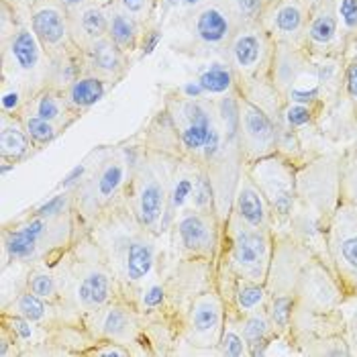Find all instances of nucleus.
Returning <instances> with one entry per match:
<instances>
[{"instance_id":"a878e982","label":"nucleus","mask_w":357,"mask_h":357,"mask_svg":"<svg viewBox=\"0 0 357 357\" xmlns=\"http://www.w3.org/2000/svg\"><path fill=\"white\" fill-rule=\"evenodd\" d=\"M125 180V165L123 162H109L100 169V174L96 176L94 182V198L98 196V200H109L112 198L116 190L121 188Z\"/></svg>"},{"instance_id":"7c9ffc66","label":"nucleus","mask_w":357,"mask_h":357,"mask_svg":"<svg viewBox=\"0 0 357 357\" xmlns=\"http://www.w3.org/2000/svg\"><path fill=\"white\" fill-rule=\"evenodd\" d=\"M292 312H294V298L288 294L274 296L272 306H270V321L278 331H286L290 327L292 321Z\"/></svg>"},{"instance_id":"603ef678","label":"nucleus","mask_w":357,"mask_h":357,"mask_svg":"<svg viewBox=\"0 0 357 357\" xmlns=\"http://www.w3.org/2000/svg\"><path fill=\"white\" fill-rule=\"evenodd\" d=\"M129 354V351H125V349H121V347H116V345H110L107 349H100V351H96V356H112V357H125Z\"/></svg>"},{"instance_id":"7ed1b4c3","label":"nucleus","mask_w":357,"mask_h":357,"mask_svg":"<svg viewBox=\"0 0 357 357\" xmlns=\"http://www.w3.org/2000/svg\"><path fill=\"white\" fill-rule=\"evenodd\" d=\"M29 27L37 35L50 61L72 54V50H78L72 39L68 13L59 2H37L31 8Z\"/></svg>"},{"instance_id":"c756f323","label":"nucleus","mask_w":357,"mask_h":357,"mask_svg":"<svg viewBox=\"0 0 357 357\" xmlns=\"http://www.w3.org/2000/svg\"><path fill=\"white\" fill-rule=\"evenodd\" d=\"M131 329V317L125 308H109L105 319H102V331L105 335L110 339H119V337H125Z\"/></svg>"},{"instance_id":"9b49d317","label":"nucleus","mask_w":357,"mask_h":357,"mask_svg":"<svg viewBox=\"0 0 357 357\" xmlns=\"http://www.w3.org/2000/svg\"><path fill=\"white\" fill-rule=\"evenodd\" d=\"M76 47L84 52L90 43L109 35V6L88 2L80 10L68 15Z\"/></svg>"},{"instance_id":"f257e3e1","label":"nucleus","mask_w":357,"mask_h":357,"mask_svg":"<svg viewBox=\"0 0 357 357\" xmlns=\"http://www.w3.org/2000/svg\"><path fill=\"white\" fill-rule=\"evenodd\" d=\"M270 255H272V241L268 229L249 227L241 219L237 225H233L231 259L241 280L264 284L270 270Z\"/></svg>"},{"instance_id":"6e6d98bb","label":"nucleus","mask_w":357,"mask_h":357,"mask_svg":"<svg viewBox=\"0 0 357 357\" xmlns=\"http://www.w3.org/2000/svg\"><path fill=\"white\" fill-rule=\"evenodd\" d=\"M25 4H27V6H29V10H31V8L35 6V0H25Z\"/></svg>"},{"instance_id":"3c124183","label":"nucleus","mask_w":357,"mask_h":357,"mask_svg":"<svg viewBox=\"0 0 357 357\" xmlns=\"http://www.w3.org/2000/svg\"><path fill=\"white\" fill-rule=\"evenodd\" d=\"M55 2H59L61 8H63L68 15H72V13H76V10H80L82 6H86L90 0H55Z\"/></svg>"},{"instance_id":"6e6552de","label":"nucleus","mask_w":357,"mask_h":357,"mask_svg":"<svg viewBox=\"0 0 357 357\" xmlns=\"http://www.w3.org/2000/svg\"><path fill=\"white\" fill-rule=\"evenodd\" d=\"M229 54L241 74H253L266 55V31L255 23L239 27L229 41Z\"/></svg>"},{"instance_id":"c85d7f7f","label":"nucleus","mask_w":357,"mask_h":357,"mask_svg":"<svg viewBox=\"0 0 357 357\" xmlns=\"http://www.w3.org/2000/svg\"><path fill=\"white\" fill-rule=\"evenodd\" d=\"M270 327H272V323L268 321V317H264V314H259L255 310L249 312L248 319L243 321V327L241 329H243V339L248 341V345L251 349L257 347L259 343H268L266 337L270 333Z\"/></svg>"},{"instance_id":"4468645a","label":"nucleus","mask_w":357,"mask_h":357,"mask_svg":"<svg viewBox=\"0 0 357 357\" xmlns=\"http://www.w3.org/2000/svg\"><path fill=\"white\" fill-rule=\"evenodd\" d=\"M178 235L182 245L196 255H208L215 249V231L202 211L184 213L178 220Z\"/></svg>"},{"instance_id":"ddd939ff","label":"nucleus","mask_w":357,"mask_h":357,"mask_svg":"<svg viewBox=\"0 0 357 357\" xmlns=\"http://www.w3.org/2000/svg\"><path fill=\"white\" fill-rule=\"evenodd\" d=\"M194 35L204 45H222L233 37V15L219 4H204L194 17Z\"/></svg>"},{"instance_id":"f3484780","label":"nucleus","mask_w":357,"mask_h":357,"mask_svg":"<svg viewBox=\"0 0 357 357\" xmlns=\"http://www.w3.org/2000/svg\"><path fill=\"white\" fill-rule=\"evenodd\" d=\"M109 84V80H105L96 74H82L63 90V98L72 112L90 109L92 105H96L98 100L105 98Z\"/></svg>"},{"instance_id":"cd10ccee","label":"nucleus","mask_w":357,"mask_h":357,"mask_svg":"<svg viewBox=\"0 0 357 357\" xmlns=\"http://www.w3.org/2000/svg\"><path fill=\"white\" fill-rule=\"evenodd\" d=\"M21 121H23V127H25V131H27V135L31 137V141L37 143V145H45V143L54 141L55 135H57V127H55L54 123H50V121L37 116V114L31 112V110H27V112L23 114Z\"/></svg>"},{"instance_id":"5fc2aeb1","label":"nucleus","mask_w":357,"mask_h":357,"mask_svg":"<svg viewBox=\"0 0 357 357\" xmlns=\"http://www.w3.org/2000/svg\"><path fill=\"white\" fill-rule=\"evenodd\" d=\"M90 2H94V4H100V6H110L114 0H90Z\"/></svg>"},{"instance_id":"dca6fc26","label":"nucleus","mask_w":357,"mask_h":357,"mask_svg":"<svg viewBox=\"0 0 357 357\" xmlns=\"http://www.w3.org/2000/svg\"><path fill=\"white\" fill-rule=\"evenodd\" d=\"M50 227V219L37 217L29 220L27 225L19 227L17 231H8L4 235V249L13 259H29L35 255L41 237L45 235V229Z\"/></svg>"},{"instance_id":"aec40b11","label":"nucleus","mask_w":357,"mask_h":357,"mask_svg":"<svg viewBox=\"0 0 357 357\" xmlns=\"http://www.w3.org/2000/svg\"><path fill=\"white\" fill-rule=\"evenodd\" d=\"M31 137L27 135L23 121H15L10 114H2V125H0V153L2 162H19L29 153Z\"/></svg>"},{"instance_id":"13d9d810","label":"nucleus","mask_w":357,"mask_h":357,"mask_svg":"<svg viewBox=\"0 0 357 357\" xmlns=\"http://www.w3.org/2000/svg\"><path fill=\"white\" fill-rule=\"evenodd\" d=\"M303 2H304V0H303Z\"/></svg>"},{"instance_id":"f8f14e48","label":"nucleus","mask_w":357,"mask_h":357,"mask_svg":"<svg viewBox=\"0 0 357 357\" xmlns=\"http://www.w3.org/2000/svg\"><path fill=\"white\" fill-rule=\"evenodd\" d=\"M88 74H96L105 80H116L127 66V54H123L109 35L90 43L82 52Z\"/></svg>"},{"instance_id":"e433bc0d","label":"nucleus","mask_w":357,"mask_h":357,"mask_svg":"<svg viewBox=\"0 0 357 357\" xmlns=\"http://www.w3.org/2000/svg\"><path fill=\"white\" fill-rule=\"evenodd\" d=\"M284 119H286V125L290 129H301L312 121V107L290 102V107L284 110Z\"/></svg>"},{"instance_id":"2eb2a0df","label":"nucleus","mask_w":357,"mask_h":357,"mask_svg":"<svg viewBox=\"0 0 357 357\" xmlns=\"http://www.w3.org/2000/svg\"><path fill=\"white\" fill-rule=\"evenodd\" d=\"M109 37L123 54H133L135 50H141L139 43L143 39V33L139 21L131 17L116 0L109 6Z\"/></svg>"},{"instance_id":"1a4fd4ad","label":"nucleus","mask_w":357,"mask_h":357,"mask_svg":"<svg viewBox=\"0 0 357 357\" xmlns=\"http://www.w3.org/2000/svg\"><path fill=\"white\" fill-rule=\"evenodd\" d=\"M43 45L39 43L33 29L17 25L8 37H4V57L10 59L19 74H37L43 59Z\"/></svg>"},{"instance_id":"f704fd0d","label":"nucleus","mask_w":357,"mask_h":357,"mask_svg":"<svg viewBox=\"0 0 357 357\" xmlns=\"http://www.w3.org/2000/svg\"><path fill=\"white\" fill-rule=\"evenodd\" d=\"M220 354L231 357H243L249 354L248 341L235 329H225L220 335Z\"/></svg>"},{"instance_id":"473e14b6","label":"nucleus","mask_w":357,"mask_h":357,"mask_svg":"<svg viewBox=\"0 0 357 357\" xmlns=\"http://www.w3.org/2000/svg\"><path fill=\"white\" fill-rule=\"evenodd\" d=\"M266 8V0H231V15L243 21V25L255 23Z\"/></svg>"},{"instance_id":"20e7f679","label":"nucleus","mask_w":357,"mask_h":357,"mask_svg":"<svg viewBox=\"0 0 357 357\" xmlns=\"http://www.w3.org/2000/svg\"><path fill=\"white\" fill-rule=\"evenodd\" d=\"M239 137L248 158L253 162L274 155L278 147V129L272 116L249 98L239 100Z\"/></svg>"},{"instance_id":"ea45409f","label":"nucleus","mask_w":357,"mask_h":357,"mask_svg":"<svg viewBox=\"0 0 357 357\" xmlns=\"http://www.w3.org/2000/svg\"><path fill=\"white\" fill-rule=\"evenodd\" d=\"M343 90L347 98L351 100L354 109L357 112V54L347 61L345 72H343Z\"/></svg>"},{"instance_id":"4be33fe9","label":"nucleus","mask_w":357,"mask_h":357,"mask_svg":"<svg viewBox=\"0 0 357 357\" xmlns=\"http://www.w3.org/2000/svg\"><path fill=\"white\" fill-rule=\"evenodd\" d=\"M29 110L35 112L37 116L50 121V123H63V114L72 112L68 107L63 92L57 90L54 86H45L43 90H39L31 100H29Z\"/></svg>"},{"instance_id":"4c0bfd02","label":"nucleus","mask_w":357,"mask_h":357,"mask_svg":"<svg viewBox=\"0 0 357 357\" xmlns=\"http://www.w3.org/2000/svg\"><path fill=\"white\" fill-rule=\"evenodd\" d=\"M194 192V182L190 178H180L176 184H174V190L169 194V213H176L178 208L184 206V202L192 196Z\"/></svg>"},{"instance_id":"2f4dec72","label":"nucleus","mask_w":357,"mask_h":357,"mask_svg":"<svg viewBox=\"0 0 357 357\" xmlns=\"http://www.w3.org/2000/svg\"><path fill=\"white\" fill-rule=\"evenodd\" d=\"M15 312L21 314V317H25V319H29L31 323L41 321V319L45 317V304H43V298L37 296V294H33V292L29 290L27 294L19 296V301L15 304Z\"/></svg>"},{"instance_id":"c03bdc74","label":"nucleus","mask_w":357,"mask_h":357,"mask_svg":"<svg viewBox=\"0 0 357 357\" xmlns=\"http://www.w3.org/2000/svg\"><path fill=\"white\" fill-rule=\"evenodd\" d=\"M21 102H23V98H21V92L17 88H10V90L2 92V110H4V114L17 112L21 109Z\"/></svg>"},{"instance_id":"c9c22d12","label":"nucleus","mask_w":357,"mask_h":357,"mask_svg":"<svg viewBox=\"0 0 357 357\" xmlns=\"http://www.w3.org/2000/svg\"><path fill=\"white\" fill-rule=\"evenodd\" d=\"M288 100L290 102H296V105H306V107H314L319 100H321V86H298L294 84L290 90H288Z\"/></svg>"},{"instance_id":"5701e85b","label":"nucleus","mask_w":357,"mask_h":357,"mask_svg":"<svg viewBox=\"0 0 357 357\" xmlns=\"http://www.w3.org/2000/svg\"><path fill=\"white\" fill-rule=\"evenodd\" d=\"M198 82L204 88L206 94H211V96H225V94H231V92H233L235 74H233L231 63L213 61V63H208V66L200 72Z\"/></svg>"},{"instance_id":"58836bf2","label":"nucleus","mask_w":357,"mask_h":357,"mask_svg":"<svg viewBox=\"0 0 357 357\" xmlns=\"http://www.w3.org/2000/svg\"><path fill=\"white\" fill-rule=\"evenodd\" d=\"M192 200L196 211H202L204 213L206 208H211V204H213V186H211V180L206 176H200L194 182Z\"/></svg>"},{"instance_id":"b1692460","label":"nucleus","mask_w":357,"mask_h":357,"mask_svg":"<svg viewBox=\"0 0 357 357\" xmlns=\"http://www.w3.org/2000/svg\"><path fill=\"white\" fill-rule=\"evenodd\" d=\"M153 268V248L151 243L135 239L127 245L125 253V275L131 282H141Z\"/></svg>"},{"instance_id":"423d86ee","label":"nucleus","mask_w":357,"mask_h":357,"mask_svg":"<svg viewBox=\"0 0 357 357\" xmlns=\"http://www.w3.org/2000/svg\"><path fill=\"white\" fill-rule=\"evenodd\" d=\"M310 10L303 0H278L270 15V33L284 45L304 43Z\"/></svg>"},{"instance_id":"79ce46f5","label":"nucleus","mask_w":357,"mask_h":357,"mask_svg":"<svg viewBox=\"0 0 357 357\" xmlns=\"http://www.w3.org/2000/svg\"><path fill=\"white\" fill-rule=\"evenodd\" d=\"M66 204H68V194H57L54 198H50L45 204H41L35 215L43 217V219H52V217H57L59 213H63Z\"/></svg>"},{"instance_id":"a18cd8bd","label":"nucleus","mask_w":357,"mask_h":357,"mask_svg":"<svg viewBox=\"0 0 357 357\" xmlns=\"http://www.w3.org/2000/svg\"><path fill=\"white\" fill-rule=\"evenodd\" d=\"M160 41H162V31H160V29H151V31L143 33V39H141V54L149 55L155 47H158Z\"/></svg>"},{"instance_id":"864d4df0","label":"nucleus","mask_w":357,"mask_h":357,"mask_svg":"<svg viewBox=\"0 0 357 357\" xmlns=\"http://www.w3.org/2000/svg\"><path fill=\"white\" fill-rule=\"evenodd\" d=\"M182 4H184V6H188V8H194V6H200V4H202V0H182Z\"/></svg>"},{"instance_id":"39448f33","label":"nucleus","mask_w":357,"mask_h":357,"mask_svg":"<svg viewBox=\"0 0 357 357\" xmlns=\"http://www.w3.org/2000/svg\"><path fill=\"white\" fill-rule=\"evenodd\" d=\"M178 112L184 119V127L180 131L182 147L190 153L204 151L211 135L219 131L213 109H208V105L200 98H180Z\"/></svg>"},{"instance_id":"6ab92c4d","label":"nucleus","mask_w":357,"mask_h":357,"mask_svg":"<svg viewBox=\"0 0 357 357\" xmlns=\"http://www.w3.org/2000/svg\"><path fill=\"white\" fill-rule=\"evenodd\" d=\"M165 206V190L164 184L158 182V178H147L137 196V217L141 227L153 229L164 215Z\"/></svg>"},{"instance_id":"37998d69","label":"nucleus","mask_w":357,"mask_h":357,"mask_svg":"<svg viewBox=\"0 0 357 357\" xmlns=\"http://www.w3.org/2000/svg\"><path fill=\"white\" fill-rule=\"evenodd\" d=\"M131 17H135L137 21H143L147 19L149 10H151V4L153 0H116Z\"/></svg>"},{"instance_id":"a211bd4d","label":"nucleus","mask_w":357,"mask_h":357,"mask_svg":"<svg viewBox=\"0 0 357 357\" xmlns=\"http://www.w3.org/2000/svg\"><path fill=\"white\" fill-rule=\"evenodd\" d=\"M237 217L248 222L249 227L255 229H268V220H270V204L264 198V194L259 192V188L251 182H243L239 192H237Z\"/></svg>"},{"instance_id":"72a5a7b5","label":"nucleus","mask_w":357,"mask_h":357,"mask_svg":"<svg viewBox=\"0 0 357 357\" xmlns=\"http://www.w3.org/2000/svg\"><path fill=\"white\" fill-rule=\"evenodd\" d=\"M341 31L357 37V0H335Z\"/></svg>"},{"instance_id":"a19ab883","label":"nucleus","mask_w":357,"mask_h":357,"mask_svg":"<svg viewBox=\"0 0 357 357\" xmlns=\"http://www.w3.org/2000/svg\"><path fill=\"white\" fill-rule=\"evenodd\" d=\"M29 290L41 298H50L55 292V282L50 274H35L29 280Z\"/></svg>"},{"instance_id":"0eeeda50","label":"nucleus","mask_w":357,"mask_h":357,"mask_svg":"<svg viewBox=\"0 0 357 357\" xmlns=\"http://www.w3.org/2000/svg\"><path fill=\"white\" fill-rule=\"evenodd\" d=\"M333 257L341 278L357 290V220L349 211H341L333 229Z\"/></svg>"},{"instance_id":"09e8293b","label":"nucleus","mask_w":357,"mask_h":357,"mask_svg":"<svg viewBox=\"0 0 357 357\" xmlns=\"http://www.w3.org/2000/svg\"><path fill=\"white\" fill-rule=\"evenodd\" d=\"M84 172H86V165H76L61 182H59V188L61 190H66V188H70V186H74V184H78L80 180H82V176H84Z\"/></svg>"},{"instance_id":"f03ea898","label":"nucleus","mask_w":357,"mask_h":357,"mask_svg":"<svg viewBox=\"0 0 357 357\" xmlns=\"http://www.w3.org/2000/svg\"><path fill=\"white\" fill-rule=\"evenodd\" d=\"M251 180L280 219L290 217L294 206V178L290 165L278 155L261 158L253 162Z\"/></svg>"},{"instance_id":"49530a36","label":"nucleus","mask_w":357,"mask_h":357,"mask_svg":"<svg viewBox=\"0 0 357 357\" xmlns=\"http://www.w3.org/2000/svg\"><path fill=\"white\" fill-rule=\"evenodd\" d=\"M10 325H13V333L15 335H19V339H31V335H33V327H31V321L25 319V317H21V314H17V317H13L10 319Z\"/></svg>"},{"instance_id":"de8ad7c7","label":"nucleus","mask_w":357,"mask_h":357,"mask_svg":"<svg viewBox=\"0 0 357 357\" xmlns=\"http://www.w3.org/2000/svg\"><path fill=\"white\" fill-rule=\"evenodd\" d=\"M162 301H164V290H162V286H151V288H147L145 294H143V304H145L147 308L160 306Z\"/></svg>"},{"instance_id":"393cba45","label":"nucleus","mask_w":357,"mask_h":357,"mask_svg":"<svg viewBox=\"0 0 357 357\" xmlns=\"http://www.w3.org/2000/svg\"><path fill=\"white\" fill-rule=\"evenodd\" d=\"M110 298V280L102 272H92L78 286V301L86 308H98Z\"/></svg>"},{"instance_id":"412c9836","label":"nucleus","mask_w":357,"mask_h":357,"mask_svg":"<svg viewBox=\"0 0 357 357\" xmlns=\"http://www.w3.org/2000/svg\"><path fill=\"white\" fill-rule=\"evenodd\" d=\"M220 303L211 294V296H202L194 304L192 310V331L198 339H215V335H219L220 331Z\"/></svg>"},{"instance_id":"bb28decb","label":"nucleus","mask_w":357,"mask_h":357,"mask_svg":"<svg viewBox=\"0 0 357 357\" xmlns=\"http://www.w3.org/2000/svg\"><path fill=\"white\" fill-rule=\"evenodd\" d=\"M266 301V288L261 282H251V280H241L237 284V292H235V304L241 312H253L257 306Z\"/></svg>"},{"instance_id":"9d476101","label":"nucleus","mask_w":357,"mask_h":357,"mask_svg":"<svg viewBox=\"0 0 357 357\" xmlns=\"http://www.w3.org/2000/svg\"><path fill=\"white\" fill-rule=\"evenodd\" d=\"M339 33L341 25L335 10V0H321L319 6L310 10L304 33V45L312 52H325L339 39Z\"/></svg>"},{"instance_id":"8fccbe9b","label":"nucleus","mask_w":357,"mask_h":357,"mask_svg":"<svg viewBox=\"0 0 357 357\" xmlns=\"http://www.w3.org/2000/svg\"><path fill=\"white\" fill-rule=\"evenodd\" d=\"M182 94H184V98H202L206 92H204V88L200 86V82L196 80V82H188L182 86Z\"/></svg>"},{"instance_id":"4d7b16f0","label":"nucleus","mask_w":357,"mask_h":357,"mask_svg":"<svg viewBox=\"0 0 357 357\" xmlns=\"http://www.w3.org/2000/svg\"><path fill=\"white\" fill-rule=\"evenodd\" d=\"M349 215H351V217H354V219L357 220V208H354V211H349Z\"/></svg>"}]
</instances>
